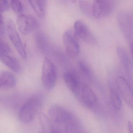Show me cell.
<instances>
[{
    "mask_svg": "<svg viewBox=\"0 0 133 133\" xmlns=\"http://www.w3.org/2000/svg\"><path fill=\"white\" fill-rule=\"evenodd\" d=\"M48 116L52 125V133L81 132L82 126L76 116L60 106H51Z\"/></svg>",
    "mask_w": 133,
    "mask_h": 133,
    "instance_id": "obj_1",
    "label": "cell"
},
{
    "mask_svg": "<svg viewBox=\"0 0 133 133\" xmlns=\"http://www.w3.org/2000/svg\"><path fill=\"white\" fill-rule=\"evenodd\" d=\"M43 102L44 97L40 93L30 97L20 110L18 117L20 121L24 124L31 123L40 110Z\"/></svg>",
    "mask_w": 133,
    "mask_h": 133,
    "instance_id": "obj_2",
    "label": "cell"
},
{
    "mask_svg": "<svg viewBox=\"0 0 133 133\" xmlns=\"http://www.w3.org/2000/svg\"><path fill=\"white\" fill-rule=\"evenodd\" d=\"M57 74L54 64L48 57H45L43 63L42 81L43 85L46 90H51L56 85Z\"/></svg>",
    "mask_w": 133,
    "mask_h": 133,
    "instance_id": "obj_3",
    "label": "cell"
},
{
    "mask_svg": "<svg viewBox=\"0 0 133 133\" xmlns=\"http://www.w3.org/2000/svg\"><path fill=\"white\" fill-rule=\"evenodd\" d=\"M6 31L9 38L18 53L23 59L27 57V53L13 21L9 20L6 24Z\"/></svg>",
    "mask_w": 133,
    "mask_h": 133,
    "instance_id": "obj_4",
    "label": "cell"
},
{
    "mask_svg": "<svg viewBox=\"0 0 133 133\" xmlns=\"http://www.w3.org/2000/svg\"><path fill=\"white\" fill-rule=\"evenodd\" d=\"M63 78L70 91L77 97H79L83 86L80 77L74 71H68L64 73Z\"/></svg>",
    "mask_w": 133,
    "mask_h": 133,
    "instance_id": "obj_5",
    "label": "cell"
},
{
    "mask_svg": "<svg viewBox=\"0 0 133 133\" xmlns=\"http://www.w3.org/2000/svg\"><path fill=\"white\" fill-rule=\"evenodd\" d=\"M63 42L67 56L71 59H76L80 53V49L74 35L70 31L65 32L63 36Z\"/></svg>",
    "mask_w": 133,
    "mask_h": 133,
    "instance_id": "obj_6",
    "label": "cell"
},
{
    "mask_svg": "<svg viewBox=\"0 0 133 133\" xmlns=\"http://www.w3.org/2000/svg\"><path fill=\"white\" fill-rule=\"evenodd\" d=\"M18 30L23 35H27L36 29L38 26L37 20L32 16L21 14L17 18Z\"/></svg>",
    "mask_w": 133,
    "mask_h": 133,
    "instance_id": "obj_7",
    "label": "cell"
},
{
    "mask_svg": "<svg viewBox=\"0 0 133 133\" xmlns=\"http://www.w3.org/2000/svg\"><path fill=\"white\" fill-rule=\"evenodd\" d=\"M116 83L121 95L129 107L133 109V91L129 83L122 77L117 78Z\"/></svg>",
    "mask_w": 133,
    "mask_h": 133,
    "instance_id": "obj_8",
    "label": "cell"
},
{
    "mask_svg": "<svg viewBox=\"0 0 133 133\" xmlns=\"http://www.w3.org/2000/svg\"><path fill=\"white\" fill-rule=\"evenodd\" d=\"M112 7L109 0H93L92 15L96 19L108 16L111 13Z\"/></svg>",
    "mask_w": 133,
    "mask_h": 133,
    "instance_id": "obj_9",
    "label": "cell"
},
{
    "mask_svg": "<svg viewBox=\"0 0 133 133\" xmlns=\"http://www.w3.org/2000/svg\"><path fill=\"white\" fill-rule=\"evenodd\" d=\"M74 29L75 35L88 43L95 44L96 40L88 26L82 21H78L75 23Z\"/></svg>",
    "mask_w": 133,
    "mask_h": 133,
    "instance_id": "obj_10",
    "label": "cell"
},
{
    "mask_svg": "<svg viewBox=\"0 0 133 133\" xmlns=\"http://www.w3.org/2000/svg\"><path fill=\"white\" fill-rule=\"evenodd\" d=\"M80 97L82 103L87 108H92L97 102V98L95 93L87 85L82 87Z\"/></svg>",
    "mask_w": 133,
    "mask_h": 133,
    "instance_id": "obj_11",
    "label": "cell"
},
{
    "mask_svg": "<svg viewBox=\"0 0 133 133\" xmlns=\"http://www.w3.org/2000/svg\"><path fill=\"white\" fill-rule=\"evenodd\" d=\"M16 84L15 76L10 72L2 71L0 75V88L8 89L14 87Z\"/></svg>",
    "mask_w": 133,
    "mask_h": 133,
    "instance_id": "obj_12",
    "label": "cell"
},
{
    "mask_svg": "<svg viewBox=\"0 0 133 133\" xmlns=\"http://www.w3.org/2000/svg\"><path fill=\"white\" fill-rule=\"evenodd\" d=\"M29 4L39 18L44 17L45 14L46 0H28Z\"/></svg>",
    "mask_w": 133,
    "mask_h": 133,
    "instance_id": "obj_13",
    "label": "cell"
},
{
    "mask_svg": "<svg viewBox=\"0 0 133 133\" xmlns=\"http://www.w3.org/2000/svg\"><path fill=\"white\" fill-rule=\"evenodd\" d=\"M1 62L12 71L18 73L21 70V65L18 61L13 57L7 55H0Z\"/></svg>",
    "mask_w": 133,
    "mask_h": 133,
    "instance_id": "obj_14",
    "label": "cell"
},
{
    "mask_svg": "<svg viewBox=\"0 0 133 133\" xmlns=\"http://www.w3.org/2000/svg\"><path fill=\"white\" fill-rule=\"evenodd\" d=\"M117 56L123 66L128 73L130 72V62L129 57L125 50L121 46H118L116 49Z\"/></svg>",
    "mask_w": 133,
    "mask_h": 133,
    "instance_id": "obj_15",
    "label": "cell"
},
{
    "mask_svg": "<svg viewBox=\"0 0 133 133\" xmlns=\"http://www.w3.org/2000/svg\"><path fill=\"white\" fill-rule=\"evenodd\" d=\"M39 119L43 131L44 133H52V125L48 116L44 113L40 114Z\"/></svg>",
    "mask_w": 133,
    "mask_h": 133,
    "instance_id": "obj_16",
    "label": "cell"
},
{
    "mask_svg": "<svg viewBox=\"0 0 133 133\" xmlns=\"http://www.w3.org/2000/svg\"><path fill=\"white\" fill-rule=\"evenodd\" d=\"M110 96L113 107L115 109L119 110L122 107V101L119 95L114 88L110 87Z\"/></svg>",
    "mask_w": 133,
    "mask_h": 133,
    "instance_id": "obj_17",
    "label": "cell"
},
{
    "mask_svg": "<svg viewBox=\"0 0 133 133\" xmlns=\"http://www.w3.org/2000/svg\"><path fill=\"white\" fill-rule=\"evenodd\" d=\"M77 66L78 69L84 77L88 80L91 79V73L87 64L82 61H79L78 62Z\"/></svg>",
    "mask_w": 133,
    "mask_h": 133,
    "instance_id": "obj_18",
    "label": "cell"
},
{
    "mask_svg": "<svg viewBox=\"0 0 133 133\" xmlns=\"http://www.w3.org/2000/svg\"><path fill=\"white\" fill-rule=\"evenodd\" d=\"M80 9L82 12L87 15L92 14V6L87 0H80L79 1Z\"/></svg>",
    "mask_w": 133,
    "mask_h": 133,
    "instance_id": "obj_19",
    "label": "cell"
},
{
    "mask_svg": "<svg viewBox=\"0 0 133 133\" xmlns=\"http://www.w3.org/2000/svg\"><path fill=\"white\" fill-rule=\"evenodd\" d=\"M10 6L12 10L17 14H21L23 11V6L21 0H10Z\"/></svg>",
    "mask_w": 133,
    "mask_h": 133,
    "instance_id": "obj_20",
    "label": "cell"
},
{
    "mask_svg": "<svg viewBox=\"0 0 133 133\" xmlns=\"http://www.w3.org/2000/svg\"><path fill=\"white\" fill-rule=\"evenodd\" d=\"M11 50L10 47L5 42L1 40L0 43V55H7L10 53Z\"/></svg>",
    "mask_w": 133,
    "mask_h": 133,
    "instance_id": "obj_21",
    "label": "cell"
},
{
    "mask_svg": "<svg viewBox=\"0 0 133 133\" xmlns=\"http://www.w3.org/2000/svg\"><path fill=\"white\" fill-rule=\"evenodd\" d=\"M0 7L1 13H3L8 10L9 5L8 0H0Z\"/></svg>",
    "mask_w": 133,
    "mask_h": 133,
    "instance_id": "obj_22",
    "label": "cell"
},
{
    "mask_svg": "<svg viewBox=\"0 0 133 133\" xmlns=\"http://www.w3.org/2000/svg\"><path fill=\"white\" fill-rule=\"evenodd\" d=\"M128 129L129 133H133V123L129 121L128 124Z\"/></svg>",
    "mask_w": 133,
    "mask_h": 133,
    "instance_id": "obj_23",
    "label": "cell"
},
{
    "mask_svg": "<svg viewBox=\"0 0 133 133\" xmlns=\"http://www.w3.org/2000/svg\"><path fill=\"white\" fill-rule=\"evenodd\" d=\"M130 50L131 56L133 59V40L131 42L130 44Z\"/></svg>",
    "mask_w": 133,
    "mask_h": 133,
    "instance_id": "obj_24",
    "label": "cell"
},
{
    "mask_svg": "<svg viewBox=\"0 0 133 133\" xmlns=\"http://www.w3.org/2000/svg\"><path fill=\"white\" fill-rule=\"evenodd\" d=\"M70 1L72 3H75V2H76V0H70Z\"/></svg>",
    "mask_w": 133,
    "mask_h": 133,
    "instance_id": "obj_25",
    "label": "cell"
}]
</instances>
